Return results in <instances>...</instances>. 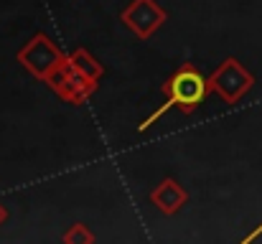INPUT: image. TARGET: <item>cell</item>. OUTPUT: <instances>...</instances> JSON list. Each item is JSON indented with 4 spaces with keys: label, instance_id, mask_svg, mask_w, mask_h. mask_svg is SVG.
I'll list each match as a JSON object with an SVG mask.
<instances>
[{
    "label": "cell",
    "instance_id": "1",
    "mask_svg": "<svg viewBox=\"0 0 262 244\" xmlns=\"http://www.w3.org/2000/svg\"><path fill=\"white\" fill-rule=\"evenodd\" d=\"M161 89H163V94H166V102H163L150 117H145V120L138 125V132L150 130L168 109H178V112H183V115H193V112L204 104V99L209 97V92H211V89H209V79H206V77L199 72V66L191 64V61L181 64L173 74L163 81Z\"/></svg>",
    "mask_w": 262,
    "mask_h": 244
},
{
    "label": "cell",
    "instance_id": "2",
    "mask_svg": "<svg viewBox=\"0 0 262 244\" xmlns=\"http://www.w3.org/2000/svg\"><path fill=\"white\" fill-rule=\"evenodd\" d=\"M67 59V54L59 49V43L46 33H33L15 54V61L38 81H46V77Z\"/></svg>",
    "mask_w": 262,
    "mask_h": 244
},
{
    "label": "cell",
    "instance_id": "3",
    "mask_svg": "<svg viewBox=\"0 0 262 244\" xmlns=\"http://www.w3.org/2000/svg\"><path fill=\"white\" fill-rule=\"evenodd\" d=\"M255 86V74L234 56H227L211 74H209V89L224 102L237 104L250 89Z\"/></svg>",
    "mask_w": 262,
    "mask_h": 244
},
{
    "label": "cell",
    "instance_id": "4",
    "mask_svg": "<svg viewBox=\"0 0 262 244\" xmlns=\"http://www.w3.org/2000/svg\"><path fill=\"white\" fill-rule=\"evenodd\" d=\"M43 84H46L59 99H64V102L72 104V107H82L89 97L97 92V86H99V81L89 79L79 69H74L72 61H69V56L46 77Z\"/></svg>",
    "mask_w": 262,
    "mask_h": 244
},
{
    "label": "cell",
    "instance_id": "5",
    "mask_svg": "<svg viewBox=\"0 0 262 244\" xmlns=\"http://www.w3.org/2000/svg\"><path fill=\"white\" fill-rule=\"evenodd\" d=\"M120 20L125 23L127 31H133L140 41H148L156 36L158 28L166 26L168 10L158 0H130L120 10Z\"/></svg>",
    "mask_w": 262,
    "mask_h": 244
},
{
    "label": "cell",
    "instance_id": "6",
    "mask_svg": "<svg viewBox=\"0 0 262 244\" xmlns=\"http://www.w3.org/2000/svg\"><path fill=\"white\" fill-rule=\"evenodd\" d=\"M150 201H153V206L161 211V214H166V216H173L178 214L186 204H188V191L176 181V178H163L153 191H150Z\"/></svg>",
    "mask_w": 262,
    "mask_h": 244
},
{
    "label": "cell",
    "instance_id": "7",
    "mask_svg": "<svg viewBox=\"0 0 262 244\" xmlns=\"http://www.w3.org/2000/svg\"><path fill=\"white\" fill-rule=\"evenodd\" d=\"M69 56V61H72V66L74 69H79L84 77H89V79L99 81L102 77H104V66L89 54L87 49H74L72 54H67Z\"/></svg>",
    "mask_w": 262,
    "mask_h": 244
},
{
    "label": "cell",
    "instance_id": "8",
    "mask_svg": "<svg viewBox=\"0 0 262 244\" xmlns=\"http://www.w3.org/2000/svg\"><path fill=\"white\" fill-rule=\"evenodd\" d=\"M64 242L67 244H92V242H97V237L92 234V229H89L87 224L77 221V224H72V227L64 232Z\"/></svg>",
    "mask_w": 262,
    "mask_h": 244
},
{
    "label": "cell",
    "instance_id": "9",
    "mask_svg": "<svg viewBox=\"0 0 262 244\" xmlns=\"http://www.w3.org/2000/svg\"><path fill=\"white\" fill-rule=\"evenodd\" d=\"M5 221H8V209H5V206L0 204V227H3Z\"/></svg>",
    "mask_w": 262,
    "mask_h": 244
},
{
    "label": "cell",
    "instance_id": "10",
    "mask_svg": "<svg viewBox=\"0 0 262 244\" xmlns=\"http://www.w3.org/2000/svg\"><path fill=\"white\" fill-rule=\"evenodd\" d=\"M260 232H262V224L257 227V232H252V234H247V237H245V242H252V239H255V237H257Z\"/></svg>",
    "mask_w": 262,
    "mask_h": 244
}]
</instances>
